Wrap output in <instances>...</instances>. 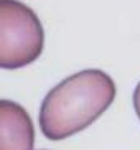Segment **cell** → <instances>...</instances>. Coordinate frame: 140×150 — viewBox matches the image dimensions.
I'll return each mask as SVG.
<instances>
[{
    "instance_id": "cell-1",
    "label": "cell",
    "mask_w": 140,
    "mask_h": 150,
    "mask_svg": "<svg viewBox=\"0 0 140 150\" xmlns=\"http://www.w3.org/2000/svg\"><path fill=\"white\" fill-rule=\"evenodd\" d=\"M114 97L115 84L104 71L76 73L46 94L40 109V129L49 140H63L99 119Z\"/></svg>"
},
{
    "instance_id": "cell-2",
    "label": "cell",
    "mask_w": 140,
    "mask_h": 150,
    "mask_svg": "<svg viewBox=\"0 0 140 150\" xmlns=\"http://www.w3.org/2000/svg\"><path fill=\"white\" fill-rule=\"evenodd\" d=\"M45 33L40 18L18 0H0V66L17 69L36 61Z\"/></svg>"
},
{
    "instance_id": "cell-3",
    "label": "cell",
    "mask_w": 140,
    "mask_h": 150,
    "mask_svg": "<svg viewBox=\"0 0 140 150\" xmlns=\"http://www.w3.org/2000/svg\"><path fill=\"white\" fill-rule=\"evenodd\" d=\"M35 129L20 104L0 101V150H33Z\"/></svg>"
},
{
    "instance_id": "cell-4",
    "label": "cell",
    "mask_w": 140,
    "mask_h": 150,
    "mask_svg": "<svg viewBox=\"0 0 140 150\" xmlns=\"http://www.w3.org/2000/svg\"><path fill=\"white\" fill-rule=\"evenodd\" d=\"M134 107H135V112L140 119V83L137 84L135 91H134Z\"/></svg>"
}]
</instances>
